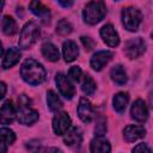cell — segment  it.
Instances as JSON below:
<instances>
[{
  "mask_svg": "<svg viewBox=\"0 0 153 153\" xmlns=\"http://www.w3.org/2000/svg\"><path fill=\"white\" fill-rule=\"evenodd\" d=\"M39 36V27L35 22H29L24 25L20 31L19 37V47L23 49L31 48Z\"/></svg>",
  "mask_w": 153,
  "mask_h": 153,
  "instance_id": "cell-3",
  "label": "cell"
},
{
  "mask_svg": "<svg viewBox=\"0 0 153 153\" xmlns=\"http://www.w3.org/2000/svg\"><path fill=\"white\" fill-rule=\"evenodd\" d=\"M55 81H56V85H57L61 94L67 99H72L75 93V88L72 85V82L69 81V79L63 73H57L55 76Z\"/></svg>",
  "mask_w": 153,
  "mask_h": 153,
  "instance_id": "cell-6",
  "label": "cell"
},
{
  "mask_svg": "<svg viewBox=\"0 0 153 153\" xmlns=\"http://www.w3.org/2000/svg\"><path fill=\"white\" fill-rule=\"evenodd\" d=\"M115 1H118V0H115Z\"/></svg>",
  "mask_w": 153,
  "mask_h": 153,
  "instance_id": "cell-37",
  "label": "cell"
},
{
  "mask_svg": "<svg viewBox=\"0 0 153 153\" xmlns=\"http://www.w3.org/2000/svg\"><path fill=\"white\" fill-rule=\"evenodd\" d=\"M42 54L48 61H51V62H56L60 57L59 49L53 43H44L42 45Z\"/></svg>",
  "mask_w": 153,
  "mask_h": 153,
  "instance_id": "cell-20",
  "label": "cell"
},
{
  "mask_svg": "<svg viewBox=\"0 0 153 153\" xmlns=\"http://www.w3.org/2000/svg\"><path fill=\"white\" fill-rule=\"evenodd\" d=\"M71 127V117L67 112H59L54 116L53 129L56 135H63Z\"/></svg>",
  "mask_w": 153,
  "mask_h": 153,
  "instance_id": "cell-7",
  "label": "cell"
},
{
  "mask_svg": "<svg viewBox=\"0 0 153 153\" xmlns=\"http://www.w3.org/2000/svg\"><path fill=\"white\" fill-rule=\"evenodd\" d=\"M1 27H2L4 33L7 36H12V35L17 33V31H18V26H17L16 20L10 16L4 17V19L1 22Z\"/></svg>",
  "mask_w": 153,
  "mask_h": 153,
  "instance_id": "cell-22",
  "label": "cell"
},
{
  "mask_svg": "<svg viewBox=\"0 0 153 153\" xmlns=\"http://www.w3.org/2000/svg\"><path fill=\"white\" fill-rule=\"evenodd\" d=\"M47 103H48V108L51 111H57L62 108V102L60 100V98L57 97V94L54 91H48L47 93Z\"/></svg>",
  "mask_w": 153,
  "mask_h": 153,
  "instance_id": "cell-24",
  "label": "cell"
},
{
  "mask_svg": "<svg viewBox=\"0 0 153 153\" xmlns=\"http://www.w3.org/2000/svg\"><path fill=\"white\" fill-rule=\"evenodd\" d=\"M81 43H82V45L85 47L86 50H91V49L94 47L93 39L90 38V37H86V36H82V37H81Z\"/></svg>",
  "mask_w": 153,
  "mask_h": 153,
  "instance_id": "cell-30",
  "label": "cell"
},
{
  "mask_svg": "<svg viewBox=\"0 0 153 153\" xmlns=\"http://www.w3.org/2000/svg\"><path fill=\"white\" fill-rule=\"evenodd\" d=\"M81 88H82V92L85 94H87V96L93 94V92L96 91V82H94V80L90 75H85L82 85H81Z\"/></svg>",
  "mask_w": 153,
  "mask_h": 153,
  "instance_id": "cell-26",
  "label": "cell"
},
{
  "mask_svg": "<svg viewBox=\"0 0 153 153\" xmlns=\"http://www.w3.org/2000/svg\"><path fill=\"white\" fill-rule=\"evenodd\" d=\"M16 140V134L13 130L8 128H1L0 129V143L4 145H11Z\"/></svg>",
  "mask_w": 153,
  "mask_h": 153,
  "instance_id": "cell-25",
  "label": "cell"
},
{
  "mask_svg": "<svg viewBox=\"0 0 153 153\" xmlns=\"http://www.w3.org/2000/svg\"><path fill=\"white\" fill-rule=\"evenodd\" d=\"M112 53L109 51V50H102V51H98L92 57H91V61H90V65L91 67L94 69V71H100L111 59H112Z\"/></svg>",
  "mask_w": 153,
  "mask_h": 153,
  "instance_id": "cell-12",
  "label": "cell"
},
{
  "mask_svg": "<svg viewBox=\"0 0 153 153\" xmlns=\"http://www.w3.org/2000/svg\"><path fill=\"white\" fill-rule=\"evenodd\" d=\"M82 140V134H81V130L76 127L72 128L71 130H67L65 133V137H63V141L67 146H76L81 142Z\"/></svg>",
  "mask_w": 153,
  "mask_h": 153,
  "instance_id": "cell-18",
  "label": "cell"
},
{
  "mask_svg": "<svg viewBox=\"0 0 153 153\" xmlns=\"http://www.w3.org/2000/svg\"><path fill=\"white\" fill-rule=\"evenodd\" d=\"M4 4H5V0H0V12L2 11V7H4Z\"/></svg>",
  "mask_w": 153,
  "mask_h": 153,
  "instance_id": "cell-35",
  "label": "cell"
},
{
  "mask_svg": "<svg viewBox=\"0 0 153 153\" xmlns=\"http://www.w3.org/2000/svg\"><path fill=\"white\" fill-rule=\"evenodd\" d=\"M19 60H20V53H19V50L16 49V48H10L6 51V54H5V57H4V61H2V68H5V69L11 68Z\"/></svg>",
  "mask_w": 153,
  "mask_h": 153,
  "instance_id": "cell-19",
  "label": "cell"
},
{
  "mask_svg": "<svg viewBox=\"0 0 153 153\" xmlns=\"http://www.w3.org/2000/svg\"><path fill=\"white\" fill-rule=\"evenodd\" d=\"M20 75L30 85H39L45 79L44 67L33 59H27L23 62L20 68Z\"/></svg>",
  "mask_w": 153,
  "mask_h": 153,
  "instance_id": "cell-1",
  "label": "cell"
},
{
  "mask_svg": "<svg viewBox=\"0 0 153 153\" xmlns=\"http://www.w3.org/2000/svg\"><path fill=\"white\" fill-rule=\"evenodd\" d=\"M68 76L74 81H80V79L82 76V72H81V69L79 67L73 66V67H71V69L68 72Z\"/></svg>",
  "mask_w": 153,
  "mask_h": 153,
  "instance_id": "cell-28",
  "label": "cell"
},
{
  "mask_svg": "<svg viewBox=\"0 0 153 153\" xmlns=\"http://www.w3.org/2000/svg\"><path fill=\"white\" fill-rule=\"evenodd\" d=\"M72 30H73V26L71 25V23L67 22V20H65V19H61L57 23V25H56V32L59 35H61V36L69 35L72 32Z\"/></svg>",
  "mask_w": 153,
  "mask_h": 153,
  "instance_id": "cell-27",
  "label": "cell"
},
{
  "mask_svg": "<svg viewBox=\"0 0 153 153\" xmlns=\"http://www.w3.org/2000/svg\"><path fill=\"white\" fill-rule=\"evenodd\" d=\"M17 117L22 124L30 126L38 120V112L36 110L31 109L30 105H24V106H19Z\"/></svg>",
  "mask_w": 153,
  "mask_h": 153,
  "instance_id": "cell-9",
  "label": "cell"
},
{
  "mask_svg": "<svg viewBox=\"0 0 153 153\" xmlns=\"http://www.w3.org/2000/svg\"><path fill=\"white\" fill-rule=\"evenodd\" d=\"M142 22L141 12L135 7H128L122 11V23L128 31H136Z\"/></svg>",
  "mask_w": 153,
  "mask_h": 153,
  "instance_id": "cell-4",
  "label": "cell"
},
{
  "mask_svg": "<svg viewBox=\"0 0 153 153\" xmlns=\"http://www.w3.org/2000/svg\"><path fill=\"white\" fill-rule=\"evenodd\" d=\"M105 130H106L105 121H103V120L98 121V122H97V126H96V128H94V131H96V134H97L98 136H100V135H103V134L105 133Z\"/></svg>",
  "mask_w": 153,
  "mask_h": 153,
  "instance_id": "cell-29",
  "label": "cell"
},
{
  "mask_svg": "<svg viewBox=\"0 0 153 153\" xmlns=\"http://www.w3.org/2000/svg\"><path fill=\"white\" fill-rule=\"evenodd\" d=\"M6 85H5V82H2V81H0V99H2L4 98V96L6 94Z\"/></svg>",
  "mask_w": 153,
  "mask_h": 153,
  "instance_id": "cell-33",
  "label": "cell"
},
{
  "mask_svg": "<svg viewBox=\"0 0 153 153\" xmlns=\"http://www.w3.org/2000/svg\"><path fill=\"white\" fill-rule=\"evenodd\" d=\"M16 118V110L13 103L11 100H6L4 105L0 108V123L1 124H10Z\"/></svg>",
  "mask_w": 153,
  "mask_h": 153,
  "instance_id": "cell-15",
  "label": "cell"
},
{
  "mask_svg": "<svg viewBox=\"0 0 153 153\" xmlns=\"http://www.w3.org/2000/svg\"><path fill=\"white\" fill-rule=\"evenodd\" d=\"M29 8L30 11L36 16L38 17L44 24H48L50 22V11L48 7H45L39 0H31L30 5H29Z\"/></svg>",
  "mask_w": 153,
  "mask_h": 153,
  "instance_id": "cell-10",
  "label": "cell"
},
{
  "mask_svg": "<svg viewBox=\"0 0 153 153\" xmlns=\"http://www.w3.org/2000/svg\"><path fill=\"white\" fill-rule=\"evenodd\" d=\"M106 13V7L105 4L102 0H92L91 2H88L82 12V17L84 20L87 24H97L99 23L104 16Z\"/></svg>",
  "mask_w": 153,
  "mask_h": 153,
  "instance_id": "cell-2",
  "label": "cell"
},
{
  "mask_svg": "<svg viewBox=\"0 0 153 153\" xmlns=\"http://www.w3.org/2000/svg\"><path fill=\"white\" fill-rule=\"evenodd\" d=\"M2 53H4V49H2V44H1V42H0V57H1Z\"/></svg>",
  "mask_w": 153,
  "mask_h": 153,
  "instance_id": "cell-36",
  "label": "cell"
},
{
  "mask_svg": "<svg viewBox=\"0 0 153 153\" xmlns=\"http://www.w3.org/2000/svg\"><path fill=\"white\" fill-rule=\"evenodd\" d=\"M78 115L80 117V120L85 123H90L93 120L94 112L92 109L91 103L86 99V98H81L79 100V105H78Z\"/></svg>",
  "mask_w": 153,
  "mask_h": 153,
  "instance_id": "cell-13",
  "label": "cell"
},
{
  "mask_svg": "<svg viewBox=\"0 0 153 153\" xmlns=\"http://www.w3.org/2000/svg\"><path fill=\"white\" fill-rule=\"evenodd\" d=\"M56 1L63 7H71L73 5V2H74V0H56Z\"/></svg>",
  "mask_w": 153,
  "mask_h": 153,
  "instance_id": "cell-32",
  "label": "cell"
},
{
  "mask_svg": "<svg viewBox=\"0 0 153 153\" xmlns=\"http://www.w3.org/2000/svg\"><path fill=\"white\" fill-rule=\"evenodd\" d=\"M2 145H4V143H1V145H0V152H6V151H7V148H6L5 146H2Z\"/></svg>",
  "mask_w": 153,
  "mask_h": 153,
  "instance_id": "cell-34",
  "label": "cell"
},
{
  "mask_svg": "<svg viewBox=\"0 0 153 153\" xmlns=\"http://www.w3.org/2000/svg\"><path fill=\"white\" fill-rule=\"evenodd\" d=\"M100 36L109 47H117L120 43L118 33L111 24H106L100 29Z\"/></svg>",
  "mask_w": 153,
  "mask_h": 153,
  "instance_id": "cell-11",
  "label": "cell"
},
{
  "mask_svg": "<svg viewBox=\"0 0 153 153\" xmlns=\"http://www.w3.org/2000/svg\"><path fill=\"white\" fill-rule=\"evenodd\" d=\"M133 152H147V153H149L151 152V148L146 145V143H139L136 147H134L133 148Z\"/></svg>",
  "mask_w": 153,
  "mask_h": 153,
  "instance_id": "cell-31",
  "label": "cell"
},
{
  "mask_svg": "<svg viewBox=\"0 0 153 153\" xmlns=\"http://www.w3.org/2000/svg\"><path fill=\"white\" fill-rule=\"evenodd\" d=\"M110 75H111V79L117 84V85H124L127 82V74H126V71L123 69V67L121 65H117L115 66L111 72H110Z\"/></svg>",
  "mask_w": 153,
  "mask_h": 153,
  "instance_id": "cell-23",
  "label": "cell"
},
{
  "mask_svg": "<svg viewBox=\"0 0 153 153\" xmlns=\"http://www.w3.org/2000/svg\"><path fill=\"white\" fill-rule=\"evenodd\" d=\"M130 115L137 122H141V123L146 122L148 118V109H147L146 103L141 99H136L131 105Z\"/></svg>",
  "mask_w": 153,
  "mask_h": 153,
  "instance_id": "cell-8",
  "label": "cell"
},
{
  "mask_svg": "<svg viewBox=\"0 0 153 153\" xmlns=\"http://www.w3.org/2000/svg\"><path fill=\"white\" fill-rule=\"evenodd\" d=\"M90 149L93 153H108V152H110L111 147H110L109 141L100 135V136H97L96 139H93L91 141Z\"/></svg>",
  "mask_w": 153,
  "mask_h": 153,
  "instance_id": "cell-17",
  "label": "cell"
},
{
  "mask_svg": "<svg viewBox=\"0 0 153 153\" xmlns=\"http://www.w3.org/2000/svg\"><path fill=\"white\" fill-rule=\"evenodd\" d=\"M146 135V129L141 126H128L123 130V137L127 142H134L139 139H142Z\"/></svg>",
  "mask_w": 153,
  "mask_h": 153,
  "instance_id": "cell-14",
  "label": "cell"
},
{
  "mask_svg": "<svg viewBox=\"0 0 153 153\" xmlns=\"http://www.w3.org/2000/svg\"><path fill=\"white\" fill-rule=\"evenodd\" d=\"M62 54L66 62H72L78 57L79 48L73 41H66L62 45Z\"/></svg>",
  "mask_w": 153,
  "mask_h": 153,
  "instance_id": "cell-16",
  "label": "cell"
},
{
  "mask_svg": "<svg viewBox=\"0 0 153 153\" xmlns=\"http://www.w3.org/2000/svg\"><path fill=\"white\" fill-rule=\"evenodd\" d=\"M145 50H146V44H145L143 39L140 38V37L129 39L126 43V47H124L126 55L129 59H136V57L141 56L145 53Z\"/></svg>",
  "mask_w": 153,
  "mask_h": 153,
  "instance_id": "cell-5",
  "label": "cell"
},
{
  "mask_svg": "<svg viewBox=\"0 0 153 153\" xmlns=\"http://www.w3.org/2000/svg\"><path fill=\"white\" fill-rule=\"evenodd\" d=\"M128 102H129V96H128V93L120 92V93L115 94V97H114V100H112V103H114V109H115L117 112L121 114V112H123V111L126 110Z\"/></svg>",
  "mask_w": 153,
  "mask_h": 153,
  "instance_id": "cell-21",
  "label": "cell"
}]
</instances>
